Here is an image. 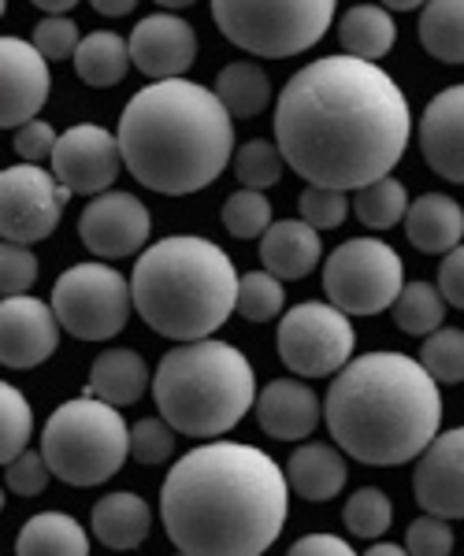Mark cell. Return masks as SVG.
<instances>
[{
	"instance_id": "6da1fadb",
	"label": "cell",
	"mask_w": 464,
	"mask_h": 556,
	"mask_svg": "<svg viewBox=\"0 0 464 556\" xmlns=\"http://www.w3.org/2000/svg\"><path fill=\"white\" fill-rule=\"evenodd\" d=\"M413 112L376 64L324 56L301 67L275 101V146L309 186L356 193L390 178L405 156Z\"/></svg>"
},
{
	"instance_id": "7a4b0ae2",
	"label": "cell",
	"mask_w": 464,
	"mask_h": 556,
	"mask_svg": "<svg viewBox=\"0 0 464 556\" xmlns=\"http://www.w3.org/2000/svg\"><path fill=\"white\" fill-rule=\"evenodd\" d=\"M290 516L287 471L242 442L198 445L160 490L164 531L186 556H264Z\"/></svg>"
},
{
	"instance_id": "3957f363",
	"label": "cell",
	"mask_w": 464,
	"mask_h": 556,
	"mask_svg": "<svg viewBox=\"0 0 464 556\" xmlns=\"http://www.w3.org/2000/svg\"><path fill=\"white\" fill-rule=\"evenodd\" d=\"M335 445L372 468H398L439 438L442 393L421 361L405 353L353 356L324 401Z\"/></svg>"
},
{
	"instance_id": "277c9868",
	"label": "cell",
	"mask_w": 464,
	"mask_h": 556,
	"mask_svg": "<svg viewBox=\"0 0 464 556\" xmlns=\"http://www.w3.org/2000/svg\"><path fill=\"white\" fill-rule=\"evenodd\" d=\"M115 138L127 172L164 197L198 193L235 164V119L216 89L186 78L138 89Z\"/></svg>"
},
{
	"instance_id": "5b68a950",
	"label": "cell",
	"mask_w": 464,
	"mask_h": 556,
	"mask_svg": "<svg viewBox=\"0 0 464 556\" xmlns=\"http://www.w3.org/2000/svg\"><path fill=\"white\" fill-rule=\"evenodd\" d=\"M238 278L230 256L198 235L160 238L138 256L130 275L134 312L172 342H204L238 312Z\"/></svg>"
},
{
	"instance_id": "8992f818",
	"label": "cell",
	"mask_w": 464,
	"mask_h": 556,
	"mask_svg": "<svg viewBox=\"0 0 464 556\" xmlns=\"http://www.w3.org/2000/svg\"><path fill=\"white\" fill-rule=\"evenodd\" d=\"M153 397L160 419L186 438H220L256 408V375L242 349L220 338L167 349L156 367Z\"/></svg>"
},
{
	"instance_id": "52a82bcc",
	"label": "cell",
	"mask_w": 464,
	"mask_h": 556,
	"mask_svg": "<svg viewBox=\"0 0 464 556\" xmlns=\"http://www.w3.org/2000/svg\"><path fill=\"white\" fill-rule=\"evenodd\" d=\"M41 456L67 486H101L130 456V430L120 408L101 397L64 401L41 430Z\"/></svg>"
},
{
	"instance_id": "ba28073f",
	"label": "cell",
	"mask_w": 464,
	"mask_h": 556,
	"mask_svg": "<svg viewBox=\"0 0 464 556\" xmlns=\"http://www.w3.org/2000/svg\"><path fill=\"white\" fill-rule=\"evenodd\" d=\"M212 20L238 49L287 60L312 49L335 23L331 0H216Z\"/></svg>"
},
{
	"instance_id": "9c48e42d",
	"label": "cell",
	"mask_w": 464,
	"mask_h": 556,
	"mask_svg": "<svg viewBox=\"0 0 464 556\" xmlns=\"http://www.w3.org/2000/svg\"><path fill=\"white\" fill-rule=\"evenodd\" d=\"M405 290V264L379 238H350L324 260V293L346 316H379Z\"/></svg>"
},
{
	"instance_id": "30bf717a",
	"label": "cell",
	"mask_w": 464,
	"mask_h": 556,
	"mask_svg": "<svg viewBox=\"0 0 464 556\" xmlns=\"http://www.w3.org/2000/svg\"><path fill=\"white\" fill-rule=\"evenodd\" d=\"M52 312L60 327L78 342H109L127 327L134 312V290L115 267L101 260L67 267L52 286Z\"/></svg>"
},
{
	"instance_id": "8fae6325",
	"label": "cell",
	"mask_w": 464,
	"mask_h": 556,
	"mask_svg": "<svg viewBox=\"0 0 464 556\" xmlns=\"http://www.w3.org/2000/svg\"><path fill=\"white\" fill-rule=\"evenodd\" d=\"M279 361L301 379H324L338 375L353 361V323L346 312L324 301L293 304L279 319Z\"/></svg>"
},
{
	"instance_id": "7c38bea8",
	"label": "cell",
	"mask_w": 464,
	"mask_h": 556,
	"mask_svg": "<svg viewBox=\"0 0 464 556\" xmlns=\"http://www.w3.org/2000/svg\"><path fill=\"white\" fill-rule=\"evenodd\" d=\"M67 190L38 164H12L0 175V235L15 245L45 241L60 227Z\"/></svg>"
},
{
	"instance_id": "4fadbf2b",
	"label": "cell",
	"mask_w": 464,
	"mask_h": 556,
	"mask_svg": "<svg viewBox=\"0 0 464 556\" xmlns=\"http://www.w3.org/2000/svg\"><path fill=\"white\" fill-rule=\"evenodd\" d=\"M123 167L120 138L109 134L97 123H78L60 134V146L52 152V167L57 182L67 193L78 197H101L112 193V182Z\"/></svg>"
},
{
	"instance_id": "5bb4252c",
	"label": "cell",
	"mask_w": 464,
	"mask_h": 556,
	"mask_svg": "<svg viewBox=\"0 0 464 556\" xmlns=\"http://www.w3.org/2000/svg\"><path fill=\"white\" fill-rule=\"evenodd\" d=\"M153 230L149 208L134 193H101L86 204L78 215V238L93 256L120 260L130 253H141Z\"/></svg>"
},
{
	"instance_id": "9a60e30c",
	"label": "cell",
	"mask_w": 464,
	"mask_h": 556,
	"mask_svg": "<svg viewBox=\"0 0 464 556\" xmlns=\"http://www.w3.org/2000/svg\"><path fill=\"white\" fill-rule=\"evenodd\" d=\"M49 60L34 49V41H0V127L20 130L38 119V112L49 101Z\"/></svg>"
},
{
	"instance_id": "2e32d148",
	"label": "cell",
	"mask_w": 464,
	"mask_h": 556,
	"mask_svg": "<svg viewBox=\"0 0 464 556\" xmlns=\"http://www.w3.org/2000/svg\"><path fill=\"white\" fill-rule=\"evenodd\" d=\"M130 60L153 83L186 78L198 60V34L172 12H153L130 30Z\"/></svg>"
},
{
	"instance_id": "e0dca14e",
	"label": "cell",
	"mask_w": 464,
	"mask_h": 556,
	"mask_svg": "<svg viewBox=\"0 0 464 556\" xmlns=\"http://www.w3.org/2000/svg\"><path fill=\"white\" fill-rule=\"evenodd\" d=\"M416 505L442 519H464V427L435 438L413 471Z\"/></svg>"
},
{
	"instance_id": "ac0fdd59",
	"label": "cell",
	"mask_w": 464,
	"mask_h": 556,
	"mask_svg": "<svg viewBox=\"0 0 464 556\" xmlns=\"http://www.w3.org/2000/svg\"><path fill=\"white\" fill-rule=\"evenodd\" d=\"M60 319L52 304L38 298H4L0 308V361L15 371L38 367L57 353L60 345Z\"/></svg>"
},
{
	"instance_id": "d6986e66",
	"label": "cell",
	"mask_w": 464,
	"mask_h": 556,
	"mask_svg": "<svg viewBox=\"0 0 464 556\" xmlns=\"http://www.w3.org/2000/svg\"><path fill=\"white\" fill-rule=\"evenodd\" d=\"M421 149L435 175L464 186V83L435 93L424 108Z\"/></svg>"
},
{
	"instance_id": "ffe728a7",
	"label": "cell",
	"mask_w": 464,
	"mask_h": 556,
	"mask_svg": "<svg viewBox=\"0 0 464 556\" xmlns=\"http://www.w3.org/2000/svg\"><path fill=\"white\" fill-rule=\"evenodd\" d=\"M324 405L316 390L301 379H275L256 397V424L275 442H305L319 427Z\"/></svg>"
},
{
	"instance_id": "44dd1931",
	"label": "cell",
	"mask_w": 464,
	"mask_h": 556,
	"mask_svg": "<svg viewBox=\"0 0 464 556\" xmlns=\"http://www.w3.org/2000/svg\"><path fill=\"white\" fill-rule=\"evenodd\" d=\"M319 260H324V241H319V230L309 227L305 219H279L261 238V264L279 282L305 278L309 271H316Z\"/></svg>"
},
{
	"instance_id": "7402d4cb",
	"label": "cell",
	"mask_w": 464,
	"mask_h": 556,
	"mask_svg": "<svg viewBox=\"0 0 464 556\" xmlns=\"http://www.w3.org/2000/svg\"><path fill=\"white\" fill-rule=\"evenodd\" d=\"M93 534L104 549H115V553H127V549H138L141 542L153 531V508H149L146 497L130 490H120V493H109L93 505Z\"/></svg>"
},
{
	"instance_id": "603a6c76",
	"label": "cell",
	"mask_w": 464,
	"mask_h": 556,
	"mask_svg": "<svg viewBox=\"0 0 464 556\" xmlns=\"http://www.w3.org/2000/svg\"><path fill=\"white\" fill-rule=\"evenodd\" d=\"M350 468H346V456L327 442H305L290 453L287 460V482L298 497L305 501H331L342 493Z\"/></svg>"
},
{
	"instance_id": "cb8c5ba5",
	"label": "cell",
	"mask_w": 464,
	"mask_h": 556,
	"mask_svg": "<svg viewBox=\"0 0 464 556\" xmlns=\"http://www.w3.org/2000/svg\"><path fill=\"white\" fill-rule=\"evenodd\" d=\"M405 235L421 253H453L464 238V208L446 193H424L405 215Z\"/></svg>"
},
{
	"instance_id": "d4e9b609",
	"label": "cell",
	"mask_w": 464,
	"mask_h": 556,
	"mask_svg": "<svg viewBox=\"0 0 464 556\" xmlns=\"http://www.w3.org/2000/svg\"><path fill=\"white\" fill-rule=\"evenodd\" d=\"M149 382H153L149 364L134 349H104L93 361V367H89V397H101L115 408H127L134 401H141Z\"/></svg>"
},
{
	"instance_id": "484cf974",
	"label": "cell",
	"mask_w": 464,
	"mask_h": 556,
	"mask_svg": "<svg viewBox=\"0 0 464 556\" xmlns=\"http://www.w3.org/2000/svg\"><path fill=\"white\" fill-rule=\"evenodd\" d=\"M338 41H342L346 56L376 64V60H383L394 49L398 23L390 20V12L383 4H356L338 23Z\"/></svg>"
},
{
	"instance_id": "4316f807",
	"label": "cell",
	"mask_w": 464,
	"mask_h": 556,
	"mask_svg": "<svg viewBox=\"0 0 464 556\" xmlns=\"http://www.w3.org/2000/svg\"><path fill=\"white\" fill-rule=\"evenodd\" d=\"M15 556H89V534L75 516L41 513L23 523L15 538Z\"/></svg>"
},
{
	"instance_id": "83f0119b",
	"label": "cell",
	"mask_w": 464,
	"mask_h": 556,
	"mask_svg": "<svg viewBox=\"0 0 464 556\" xmlns=\"http://www.w3.org/2000/svg\"><path fill=\"white\" fill-rule=\"evenodd\" d=\"M134 67L130 60V41L120 38L115 30H93L86 34L83 45L75 52V71L86 86L109 89L120 86L127 78V71Z\"/></svg>"
},
{
	"instance_id": "f1b7e54d",
	"label": "cell",
	"mask_w": 464,
	"mask_h": 556,
	"mask_svg": "<svg viewBox=\"0 0 464 556\" xmlns=\"http://www.w3.org/2000/svg\"><path fill=\"white\" fill-rule=\"evenodd\" d=\"M216 97L230 112V119H256L272 101V78L264 75V67L249 64V60H235V64L220 71Z\"/></svg>"
},
{
	"instance_id": "f546056e",
	"label": "cell",
	"mask_w": 464,
	"mask_h": 556,
	"mask_svg": "<svg viewBox=\"0 0 464 556\" xmlns=\"http://www.w3.org/2000/svg\"><path fill=\"white\" fill-rule=\"evenodd\" d=\"M421 45L439 64H464V0L424 4Z\"/></svg>"
},
{
	"instance_id": "4dcf8cb0",
	"label": "cell",
	"mask_w": 464,
	"mask_h": 556,
	"mask_svg": "<svg viewBox=\"0 0 464 556\" xmlns=\"http://www.w3.org/2000/svg\"><path fill=\"white\" fill-rule=\"evenodd\" d=\"M394 323L401 334L409 338H431L442 330V319H446V298L439 286L431 282H405L401 298L394 301Z\"/></svg>"
},
{
	"instance_id": "1f68e13d",
	"label": "cell",
	"mask_w": 464,
	"mask_h": 556,
	"mask_svg": "<svg viewBox=\"0 0 464 556\" xmlns=\"http://www.w3.org/2000/svg\"><path fill=\"white\" fill-rule=\"evenodd\" d=\"M413 208V201H409V190L398 182L394 175L390 178H379V182L364 186V190L353 193V212L356 219L364 223L368 230H387L401 223Z\"/></svg>"
},
{
	"instance_id": "d6a6232c",
	"label": "cell",
	"mask_w": 464,
	"mask_h": 556,
	"mask_svg": "<svg viewBox=\"0 0 464 556\" xmlns=\"http://www.w3.org/2000/svg\"><path fill=\"white\" fill-rule=\"evenodd\" d=\"M287 167L290 164H287V156H283V149L264 138L246 141V146L235 152V175H238V182H242V190H256V193L272 190V186H279Z\"/></svg>"
},
{
	"instance_id": "836d02e7",
	"label": "cell",
	"mask_w": 464,
	"mask_h": 556,
	"mask_svg": "<svg viewBox=\"0 0 464 556\" xmlns=\"http://www.w3.org/2000/svg\"><path fill=\"white\" fill-rule=\"evenodd\" d=\"M220 219L230 238H264L272 230V201L256 190H235L223 201Z\"/></svg>"
},
{
	"instance_id": "e575fe53",
	"label": "cell",
	"mask_w": 464,
	"mask_h": 556,
	"mask_svg": "<svg viewBox=\"0 0 464 556\" xmlns=\"http://www.w3.org/2000/svg\"><path fill=\"white\" fill-rule=\"evenodd\" d=\"M34 434V412L30 401L15 386H0V460L12 464L26 453V442Z\"/></svg>"
},
{
	"instance_id": "d590c367",
	"label": "cell",
	"mask_w": 464,
	"mask_h": 556,
	"mask_svg": "<svg viewBox=\"0 0 464 556\" xmlns=\"http://www.w3.org/2000/svg\"><path fill=\"white\" fill-rule=\"evenodd\" d=\"M390 516H394V508H390V497L379 486H361L342 508V523L353 538H383L390 527Z\"/></svg>"
},
{
	"instance_id": "8d00e7d4",
	"label": "cell",
	"mask_w": 464,
	"mask_h": 556,
	"mask_svg": "<svg viewBox=\"0 0 464 556\" xmlns=\"http://www.w3.org/2000/svg\"><path fill=\"white\" fill-rule=\"evenodd\" d=\"M421 364L427 367L435 382L457 386L464 382V330L442 327L439 334H431L421 349Z\"/></svg>"
},
{
	"instance_id": "74e56055",
	"label": "cell",
	"mask_w": 464,
	"mask_h": 556,
	"mask_svg": "<svg viewBox=\"0 0 464 556\" xmlns=\"http://www.w3.org/2000/svg\"><path fill=\"white\" fill-rule=\"evenodd\" d=\"M287 304V290L272 271H249L238 286V312L249 323H272Z\"/></svg>"
},
{
	"instance_id": "f35d334b",
	"label": "cell",
	"mask_w": 464,
	"mask_h": 556,
	"mask_svg": "<svg viewBox=\"0 0 464 556\" xmlns=\"http://www.w3.org/2000/svg\"><path fill=\"white\" fill-rule=\"evenodd\" d=\"M175 453V430L167 419H138L130 427V456L138 464H164Z\"/></svg>"
},
{
	"instance_id": "ab89813d",
	"label": "cell",
	"mask_w": 464,
	"mask_h": 556,
	"mask_svg": "<svg viewBox=\"0 0 464 556\" xmlns=\"http://www.w3.org/2000/svg\"><path fill=\"white\" fill-rule=\"evenodd\" d=\"M350 197L338 193V190H324V186H305L298 197V208H301V219L316 230H331L338 223L350 215Z\"/></svg>"
},
{
	"instance_id": "60d3db41",
	"label": "cell",
	"mask_w": 464,
	"mask_h": 556,
	"mask_svg": "<svg viewBox=\"0 0 464 556\" xmlns=\"http://www.w3.org/2000/svg\"><path fill=\"white\" fill-rule=\"evenodd\" d=\"M405 549L409 556H450L453 553V527L450 519L424 513L413 519L405 531Z\"/></svg>"
},
{
	"instance_id": "b9f144b4",
	"label": "cell",
	"mask_w": 464,
	"mask_h": 556,
	"mask_svg": "<svg viewBox=\"0 0 464 556\" xmlns=\"http://www.w3.org/2000/svg\"><path fill=\"white\" fill-rule=\"evenodd\" d=\"M38 282V260L26 245L4 241L0 249V286H4V298H26V290Z\"/></svg>"
},
{
	"instance_id": "7bdbcfd3",
	"label": "cell",
	"mask_w": 464,
	"mask_h": 556,
	"mask_svg": "<svg viewBox=\"0 0 464 556\" xmlns=\"http://www.w3.org/2000/svg\"><path fill=\"white\" fill-rule=\"evenodd\" d=\"M78 45H83V34L71 20H41L38 30H34V49L45 60H75Z\"/></svg>"
},
{
	"instance_id": "ee69618b",
	"label": "cell",
	"mask_w": 464,
	"mask_h": 556,
	"mask_svg": "<svg viewBox=\"0 0 464 556\" xmlns=\"http://www.w3.org/2000/svg\"><path fill=\"white\" fill-rule=\"evenodd\" d=\"M49 464H45L41 453L26 450L23 456H15L12 464H4V482L12 493H20V497H34V493L45 490V482H49Z\"/></svg>"
},
{
	"instance_id": "f6af8a7d",
	"label": "cell",
	"mask_w": 464,
	"mask_h": 556,
	"mask_svg": "<svg viewBox=\"0 0 464 556\" xmlns=\"http://www.w3.org/2000/svg\"><path fill=\"white\" fill-rule=\"evenodd\" d=\"M57 146H60V134L52 130V123H45V119H34V123H26V127L15 130V156H20L23 164L41 167V160H52Z\"/></svg>"
},
{
	"instance_id": "bcb514c9",
	"label": "cell",
	"mask_w": 464,
	"mask_h": 556,
	"mask_svg": "<svg viewBox=\"0 0 464 556\" xmlns=\"http://www.w3.org/2000/svg\"><path fill=\"white\" fill-rule=\"evenodd\" d=\"M439 290L446 304H453V308L464 312V245L453 249V253H446L442 267H439Z\"/></svg>"
},
{
	"instance_id": "7dc6e473",
	"label": "cell",
	"mask_w": 464,
	"mask_h": 556,
	"mask_svg": "<svg viewBox=\"0 0 464 556\" xmlns=\"http://www.w3.org/2000/svg\"><path fill=\"white\" fill-rule=\"evenodd\" d=\"M287 556H356V553L350 542H342L335 534H305L290 545Z\"/></svg>"
},
{
	"instance_id": "c3c4849f",
	"label": "cell",
	"mask_w": 464,
	"mask_h": 556,
	"mask_svg": "<svg viewBox=\"0 0 464 556\" xmlns=\"http://www.w3.org/2000/svg\"><path fill=\"white\" fill-rule=\"evenodd\" d=\"M93 8L101 15H130L134 12V0H97Z\"/></svg>"
},
{
	"instance_id": "681fc988",
	"label": "cell",
	"mask_w": 464,
	"mask_h": 556,
	"mask_svg": "<svg viewBox=\"0 0 464 556\" xmlns=\"http://www.w3.org/2000/svg\"><path fill=\"white\" fill-rule=\"evenodd\" d=\"M364 556H409V549H401V545H394V542H376Z\"/></svg>"
},
{
	"instance_id": "f907efd6",
	"label": "cell",
	"mask_w": 464,
	"mask_h": 556,
	"mask_svg": "<svg viewBox=\"0 0 464 556\" xmlns=\"http://www.w3.org/2000/svg\"><path fill=\"white\" fill-rule=\"evenodd\" d=\"M413 8H421V4H413V0H398V4H387V12H413Z\"/></svg>"
},
{
	"instance_id": "816d5d0a",
	"label": "cell",
	"mask_w": 464,
	"mask_h": 556,
	"mask_svg": "<svg viewBox=\"0 0 464 556\" xmlns=\"http://www.w3.org/2000/svg\"><path fill=\"white\" fill-rule=\"evenodd\" d=\"M178 556H186V553H178Z\"/></svg>"
}]
</instances>
